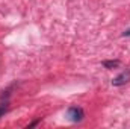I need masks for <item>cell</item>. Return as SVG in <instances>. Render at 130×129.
<instances>
[{"mask_svg":"<svg viewBox=\"0 0 130 129\" xmlns=\"http://www.w3.org/2000/svg\"><path fill=\"white\" fill-rule=\"evenodd\" d=\"M123 36H130V29L124 31V32H123Z\"/></svg>","mask_w":130,"mask_h":129,"instance_id":"obj_5","label":"cell"},{"mask_svg":"<svg viewBox=\"0 0 130 129\" xmlns=\"http://www.w3.org/2000/svg\"><path fill=\"white\" fill-rule=\"evenodd\" d=\"M8 109H9V105H8V100H6L5 103H0V117H2V115H5V114L8 112Z\"/></svg>","mask_w":130,"mask_h":129,"instance_id":"obj_4","label":"cell"},{"mask_svg":"<svg viewBox=\"0 0 130 129\" xmlns=\"http://www.w3.org/2000/svg\"><path fill=\"white\" fill-rule=\"evenodd\" d=\"M120 65V61L118 59H113V61H104L103 62V67H106V68H117Z\"/></svg>","mask_w":130,"mask_h":129,"instance_id":"obj_3","label":"cell"},{"mask_svg":"<svg viewBox=\"0 0 130 129\" xmlns=\"http://www.w3.org/2000/svg\"><path fill=\"white\" fill-rule=\"evenodd\" d=\"M85 117V111L80 108V106H70L68 111H67V119L73 123H79L82 122Z\"/></svg>","mask_w":130,"mask_h":129,"instance_id":"obj_1","label":"cell"},{"mask_svg":"<svg viewBox=\"0 0 130 129\" xmlns=\"http://www.w3.org/2000/svg\"><path fill=\"white\" fill-rule=\"evenodd\" d=\"M130 81V70H124L121 74H118L115 79H112V85L113 87H121V85H124V84H127Z\"/></svg>","mask_w":130,"mask_h":129,"instance_id":"obj_2","label":"cell"}]
</instances>
